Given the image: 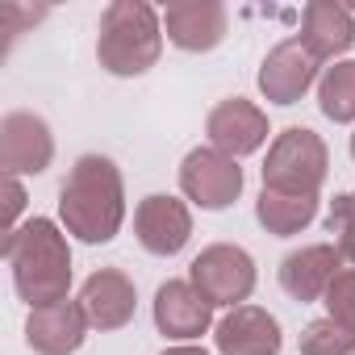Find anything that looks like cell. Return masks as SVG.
I'll use <instances>...</instances> for the list:
<instances>
[{
  "instance_id": "cell-16",
  "label": "cell",
  "mask_w": 355,
  "mask_h": 355,
  "mask_svg": "<svg viewBox=\"0 0 355 355\" xmlns=\"http://www.w3.org/2000/svg\"><path fill=\"white\" fill-rule=\"evenodd\" d=\"M297 42L318 63H343V55L355 46V13L334 0H309L301 9V34Z\"/></svg>"
},
{
  "instance_id": "cell-5",
  "label": "cell",
  "mask_w": 355,
  "mask_h": 355,
  "mask_svg": "<svg viewBox=\"0 0 355 355\" xmlns=\"http://www.w3.org/2000/svg\"><path fill=\"white\" fill-rule=\"evenodd\" d=\"M189 280H193V288H197L214 309H218V305H222V309H239V305L251 301L259 272H255L251 251H243L239 243H209V247L189 263Z\"/></svg>"
},
{
  "instance_id": "cell-17",
  "label": "cell",
  "mask_w": 355,
  "mask_h": 355,
  "mask_svg": "<svg viewBox=\"0 0 355 355\" xmlns=\"http://www.w3.org/2000/svg\"><path fill=\"white\" fill-rule=\"evenodd\" d=\"M88 313L80 301H55L42 309H30L26 318V343L38 355H76L88 338Z\"/></svg>"
},
{
  "instance_id": "cell-1",
  "label": "cell",
  "mask_w": 355,
  "mask_h": 355,
  "mask_svg": "<svg viewBox=\"0 0 355 355\" xmlns=\"http://www.w3.org/2000/svg\"><path fill=\"white\" fill-rule=\"evenodd\" d=\"M59 222L71 239L105 247L125 222V180L109 155H80L59 189Z\"/></svg>"
},
{
  "instance_id": "cell-14",
  "label": "cell",
  "mask_w": 355,
  "mask_h": 355,
  "mask_svg": "<svg viewBox=\"0 0 355 355\" xmlns=\"http://www.w3.org/2000/svg\"><path fill=\"white\" fill-rule=\"evenodd\" d=\"M214 347L218 355H280L284 334L276 313H268L263 305H239L226 309V318L214 326Z\"/></svg>"
},
{
  "instance_id": "cell-4",
  "label": "cell",
  "mask_w": 355,
  "mask_h": 355,
  "mask_svg": "<svg viewBox=\"0 0 355 355\" xmlns=\"http://www.w3.org/2000/svg\"><path fill=\"white\" fill-rule=\"evenodd\" d=\"M330 175V146L309 125H288L272 138L263 159V189L293 193V197H318Z\"/></svg>"
},
{
  "instance_id": "cell-15",
  "label": "cell",
  "mask_w": 355,
  "mask_h": 355,
  "mask_svg": "<svg viewBox=\"0 0 355 355\" xmlns=\"http://www.w3.org/2000/svg\"><path fill=\"white\" fill-rule=\"evenodd\" d=\"M343 251L334 247V243H309V247H297V251H288L284 259H280V288L293 297V301H301V305H309V301H322L326 297V288L334 284V276L343 272Z\"/></svg>"
},
{
  "instance_id": "cell-9",
  "label": "cell",
  "mask_w": 355,
  "mask_h": 355,
  "mask_svg": "<svg viewBox=\"0 0 355 355\" xmlns=\"http://www.w3.org/2000/svg\"><path fill=\"white\" fill-rule=\"evenodd\" d=\"M272 125H268V113L247 101V96H230V101H218L205 117V138L214 150L230 155V159H243V155H255L263 142H268Z\"/></svg>"
},
{
  "instance_id": "cell-12",
  "label": "cell",
  "mask_w": 355,
  "mask_h": 355,
  "mask_svg": "<svg viewBox=\"0 0 355 355\" xmlns=\"http://www.w3.org/2000/svg\"><path fill=\"white\" fill-rule=\"evenodd\" d=\"M155 326L171 343H197L214 330V305L193 288V280H163L155 288Z\"/></svg>"
},
{
  "instance_id": "cell-25",
  "label": "cell",
  "mask_w": 355,
  "mask_h": 355,
  "mask_svg": "<svg viewBox=\"0 0 355 355\" xmlns=\"http://www.w3.org/2000/svg\"><path fill=\"white\" fill-rule=\"evenodd\" d=\"M351 159H355V134H351Z\"/></svg>"
},
{
  "instance_id": "cell-21",
  "label": "cell",
  "mask_w": 355,
  "mask_h": 355,
  "mask_svg": "<svg viewBox=\"0 0 355 355\" xmlns=\"http://www.w3.org/2000/svg\"><path fill=\"white\" fill-rule=\"evenodd\" d=\"M326 230L334 234V247L343 251V259L355 263V189H351V193H338V197L330 201Z\"/></svg>"
},
{
  "instance_id": "cell-10",
  "label": "cell",
  "mask_w": 355,
  "mask_h": 355,
  "mask_svg": "<svg viewBox=\"0 0 355 355\" xmlns=\"http://www.w3.org/2000/svg\"><path fill=\"white\" fill-rule=\"evenodd\" d=\"M163 34L175 51L205 55L226 42L230 13L222 0H175V5L163 9Z\"/></svg>"
},
{
  "instance_id": "cell-24",
  "label": "cell",
  "mask_w": 355,
  "mask_h": 355,
  "mask_svg": "<svg viewBox=\"0 0 355 355\" xmlns=\"http://www.w3.org/2000/svg\"><path fill=\"white\" fill-rule=\"evenodd\" d=\"M159 355H214V351H205V347H197V343H175V347H167V351H159Z\"/></svg>"
},
{
  "instance_id": "cell-3",
  "label": "cell",
  "mask_w": 355,
  "mask_h": 355,
  "mask_svg": "<svg viewBox=\"0 0 355 355\" xmlns=\"http://www.w3.org/2000/svg\"><path fill=\"white\" fill-rule=\"evenodd\" d=\"M163 13L146 0H113L101 13L96 63L117 80L146 76L163 55Z\"/></svg>"
},
{
  "instance_id": "cell-18",
  "label": "cell",
  "mask_w": 355,
  "mask_h": 355,
  "mask_svg": "<svg viewBox=\"0 0 355 355\" xmlns=\"http://www.w3.org/2000/svg\"><path fill=\"white\" fill-rule=\"evenodd\" d=\"M313 218H318V197H293V193L263 189L259 201H255V222L276 239L301 234L305 226H313Z\"/></svg>"
},
{
  "instance_id": "cell-8",
  "label": "cell",
  "mask_w": 355,
  "mask_h": 355,
  "mask_svg": "<svg viewBox=\"0 0 355 355\" xmlns=\"http://www.w3.org/2000/svg\"><path fill=\"white\" fill-rule=\"evenodd\" d=\"M55 163V134L38 113L13 109L0 117V167L5 175H42Z\"/></svg>"
},
{
  "instance_id": "cell-11",
  "label": "cell",
  "mask_w": 355,
  "mask_h": 355,
  "mask_svg": "<svg viewBox=\"0 0 355 355\" xmlns=\"http://www.w3.org/2000/svg\"><path fill=\"white\" fill-rule=\"evenodd\" d=\"M318 59L297 42V38H284L276 42L263 63H259V92L268 105H297L322 76H318Z\"/></svg>"
},
{
  "instance_id": "cell-2",
  "label": "cell",
  "mask_w": 355,
  "mask_h": 355,
  "mask_svg": "<svg viewBox=\"0 0 355 355\" xmlns=\"http://www.w3.org/2000/svg\"><path fill=\"white\" fill-rule=\"evenodd\" d=\"M5 263L13 272V288L30 309L67 301L71 293V247L59 222L30 218L5 239Z\"/></svg>"
},
{
  "instance_id": "cell-13",
  "label": "cell",
  "mask_w": 355,
  "mask_h": 355,
  "mask_svg": "<svg viewBox=\"0 0 355 355\" xmlns=\"http://www.w3.org/2000/svg\"><path fill=\"white\" fill-rule=\"evenodd\" d=\"M88 313V326L109 334V330H121L134 322V309H138V288L134 280L121 272V268H96L84 284H80V297H76Z\"/></svg>"
},
{
  "instance_id": "cell-7",
  "label": "cell",
  "mask_w": 355,
  "mask_h": 355,
  "mask_svg": "<svg viewBox=\"0 0 355 355\" xmlns=\"http://www.w3.org/2000/svg\"><path fill=\"white\" fill-rule=\"evenodd\" d=\"M134 239L146 255L171 259L180 255L193 239V209L180 197H167V193H150L138 201L134 209Z\"/></svg>"
},
{
  "instance_id": "cell-19",
  "label": "cell",
  "mask_w": 355,
  "mask_h": 355,
  "mask_svg": "<svg viewBox=\"0 0 355 355\" xmlns=\"http://www.w3.org/2000/svg\"><path fill=\"white\" fill-rule=\"evenodd\" d=\"M318 109L334 125H351L355 121V59H343V63L322 71V80H318Z\"/></svg>"
},
{
  "instance_id": "cell-20",
  "label": "cell",
  "mask_w": 355,
  "mask_h": 355,
  "mask_svg": "<svg viewBox=\"0 0 355 355\" xmlns=\"http://www.w3.org/2000/svg\"><path fill=\"white\" fill-rule=\"evenodd\" d=\"M301 355H355V334L334 318H313L301 330Z\"/></svg>"
},
{
  "instance_id": "cell-6",
  "label": "cell",
  "mask_w": 355,
  "mask_h": 355,
  "mask_svg": "<svg viewBox=\"0 0 355 355\" xmlns=\"http://www.w3.org/2000/svg\"><path fill=\"white\" fill-rule=\"evenodd\" d=\"M180 193L197 209H230L243 197V167L239 159L214 150V146H193L180 163Z\"/></svg>"
},
{
  "instance_id": "cell-23",
  "label": "cell",
  "mask_w": 355,
  "mask_h": 355,
  "mask_svg": "<svg viewBox=\"0 0 355 355\" xmlns=\"http://www.w3.org/2000/svg\"><path fill=\"white\" fill-rule=\"evenodd\" d=\"M26 184H21V175H5V239L17 230V218L26 214Z\"/></svg>"
},
{
  "instance_id": "cell-22",
  "label": "cell",
  "mask_w": 355,
  "mask_h": 355,
  "mask_svg": "<svg viewBox=\"0 0 355 355\" xmlns=\"http://www.w3.org/2000/svg\"><path fill=\"white\" fill-rule=\"evenodd\" d=\"M322 305H326V318H334L338 326H347L355 334V268H343L334 276V284L326 288Z\"/></svg>"
}]
</instances>
